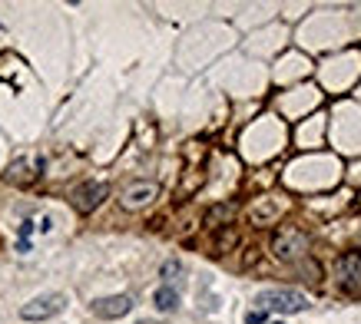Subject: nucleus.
Instances as JSON below:
<instances>
[{"instance_id": "obj_7", "label": "nucleus", "mask_w": 361, "mask_h": 324, "mask_svg": "<svg viewBox=\"0 0 361 324\" xmlns=\"http://www.w3.org/2000/svg\"><path fill=\"white\" fill-rule=\"evenodd\" d=\"M103 199H106V185L103 182H87L73 192V206H77L80 212H93Z\"/></svg>"}, {"instance_id": "obj_3", "label": "nucleus", "mask_w": 361, "mask_h": 324, "mask_svg": "<svg viewBox=\"0 0 361 324\" xmlns=\"http://www.w3.org/2000/svg\"><path fill=\"white\" fill-rule=\"evenodd\" d=\"M66 298L63 294H40V298H33V301H27L20 308V318H27V321H44V318H54V314L63 311Z\"/></svg>"}, {"instance_id": "obj_10", "label": "nucleus", "mask_w": 361, "mask_h": 324, "mask_svg": "<svg viewBox=\"0 0 361 324\" xmlns=\"http://www.w3.org/2000/svg\"><path fill=\"white\" fill-rule=\"evenodd\" d=\"M272 324H282V321H272Z\"/></svg>"}, {"instance_id": "obj_9", "label": "nucleus", "mask_w": 361, "mask_h": 324, "mask_svg": "<svg viewBox=\"0 0 361 324\" xmlns=\"http://www.w3.org/2000/svg\"><path fill=\"white\" fill-rule=\"evenodd\" d=\"M245 321H249V324H262V321H265V311H252Z\"/></svg>"}, {"instance_id": "obj_1", "label": "nucleus", "mask_w": 361, "mask_h": 324, "mask_svg": "<svg viewBox=\"0 0 361 324\" xmlns=\"http://www.w3.org/2000/svg\"><path fill=\"white\" fill-rule=\"evenodd\" d=\"M259 311H279V314H295L308 308V298L302 292H292V288H272V292H262L255 298Z\"/></svg>"}, {"instance_id": "obj_8", "label": "nucleus", "mask_w": 361, "mask_h": 324, "mask_svg": "<svg viewBox=\"0 0 361 324\" xmlns=\"http://www.w3.org/2000/svg\"><path fill=\"white\" fill-rule=\"evenodd\" d=\"M156 308H159V311H176V308H179V294H176L169 285L159 288V292H156Z\"/></svg>"}, {"instance_id": "obj_5", "label": "nucleus", "mask_w": 361, "mask_h": 324, "mask_svg": "<svg viewBox=\"0 0 361 324\" xmlns=\"http://www.w3.org/2000/svg\"><path fill=\"white\" fill-rule=\"evenodd\" d=\"M156 192H159V189H156V182H133V185H126V189H123V208H142V206H149V202H153L156 199Z\"/></svg>"}, {"instance_id": "obj_4", "label": "nucleus", "mask_w": 361, "mask_h": 324, "mask_svg": "<svg viewBox=\"0 0 361 324\" xmlns=\"http://www.w3.org/2000/svg\"><path fill=\"white\" fill-rule=\"evenodd\" d=\"M338 285L345 292H361V251H348L338 258Z\"/></svg>"}, {"instance_id": "obj_6", "label": "nucleus", "mask_w": 361, "mask_h": 324, "mask_svg": "<svg viewBox=\"0 0 361 324\" xmlns=\"http://www.w3.org/2000/svg\"><path fill=\"white\" fill-rule=\"evenodd\" d=\"M133 311V298L130 294H110V298H97L93 301V314L97 318H123Z\"/></svg>"}, {"instance_id": "obj_2", "label": "nucleus", "mask_w": 361, "mask_h": 324, "mask_svg": "<svg viewBox=\"0 0 361 324\" xmlns=\"http://www.w3.org/2000/svg\"><path fill=\"white\" fill-rule=\"evenodd\" d=\"M272 249H275V258H279V261H295L298 255H305L308 238H305V232H302V228L288 225V228H282V232L275 235Z\"/></svg>"}]
</instances>
